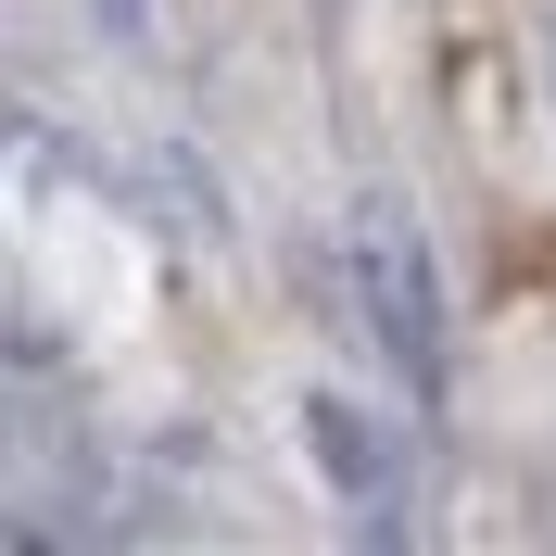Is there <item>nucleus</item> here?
<instances>
[{"instance_id":"1","label":"nucleus","mask_w":556,"mask_h":556,"mask_svg":"<svg viewBox=\"0 0 556 556\" xmlns=\"http://www.w3.org/2000/svg\"><path fill=\"white\" fill-rule=\"evenodd\" d=\"M354 266H367V316H380L392 367L430 392V380H443V316H430V253H417V215H405V203H367V215H354Z\"/></svg>"},{"instance_id":"2","label":"nucleus","mask_w":556,"mask_h":556,"mask_svg":"<svg viewBox=\"0 0 556 556\" xmlns=\"http://www.w3.org/2000/svg\"><path fill=\"white\" fill-rule=\"evenodd\" d=\"M544 38H556V26H544Z\"/></svg>"}]
</instances>
